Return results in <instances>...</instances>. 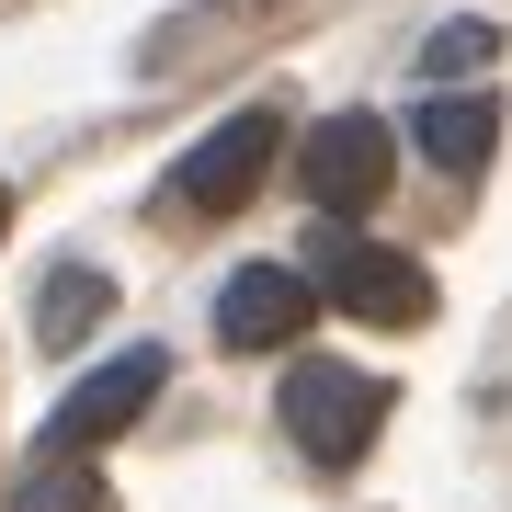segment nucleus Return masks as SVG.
Here are the masks:
<instances>
[{
    "mask_svg": "<svg viewBox=\"0 0 512 512\" xmlns=\"http://www.w3.org/2000/svg\"><path fill=\"white\" fill-rule=\"evenodd\" d=\"M319 296H330V308H353L365 330L433 319V274H421L410 251H387V239H353V228H319Z\"/></svg>",
    "mask_w": 512,
    "mask_h": 512,
    "instance_id": "f257e3e1",
    "label": "nucleus"
},
{
    "mask_svg": "<svg viewBox=\"0 0 512 512\" xmlns=\"http://www.w3.org/2000/svg\"><path fill=\"white\" fill-rule=\"evenodd\" d=\"M376 421H387L376 376H353V365H285V433H296V456L353 467L376 444Z\"/></svg>",
    "mask_w": 512,
    "mask_h": 512,
    "instance_id": "f03ea898",
    "label": "nucleus"
},
{
    "mask_svg": "<svg viewBox=\"0 0 512 512\" xmlns=\"http://www.w3.org/2000/svg\"><path fill=\"white\" fill-rule=\"evenodd\" d=\"M296 171H308V205H319V217H365V205L399 183V148H387L376 114H330V126L296 148Z\"/></svg>",
    "mask_w": 512,
    "mask_h": 512,
    "instance_id": "7ed1b4c3",
    "label": "nucleus"
},
{
    "mask_svg": "<svg viewBox=\"0 0 512 512\" xmlns=\"http://www.w3.org/2000/svg\"><path fill=\"white\" fill-rule=\"evenodd\" d=\"M171 387V353H114V365H92L69 387V399H57V444H80V456H92V444H114V433H137V410L160 399Z\"/></svg>",
    "mask_w": 512,
    "mask_h": 512,
    "instance_id": "20e7f679",
    "label": "nucleus"
},
{
    "mask_svg": "<svg viewBox=\"0 0 512 512\" xmlns=\"http://www.w3.org/2000/svg\"><path fill=\"white\" fill-rule=\"evenodd\" d=\"M274 148H285L274 114H228V126H205V137L183 148V205H205V217L251 205V194H262V171H274Z\"/></svg>",
    "mask_w": 512,
    "mask_h": 512,
    "instance_id": "39448f33",
    "label": "nucleus"
},
{
    "mask_svg": "<svg viewBox=\"0 0 512 512\" xmlns=\"http://www.w3.org/2000/svg\"><path fill=\"white\" fill-rule=\"evenodd\" d=\"M308 319H319V296H308V274H285V262H251V274H228V296H217V342L228 353H285Z\"/></svg>",
    "mask_w": 512,
    "mask_h": 512,
    "instance_id": "423d86ee",
    "label": "nucleus"
},
{
    "mask_svg": "<svg viewBox=\"0 0 512 512\" xmlns=\"http://www.w3.org/2000/svg\"><path fill=\"white\" fill-rule=\"evenodd\" d=\"M410 148H421L433 171H456V183H467V171L501 148V103H490V92H444V103H421V114H410Z\"/></svg>",
    "mask_w": 512,
    "mask_h": 512,
    "instance_id": "0eeeda50",
    "label": "nucleus"
},
{
    "mask_svg": "<svg viewBox=\"0 0 512 512\" xmlns=\"http://www.w3.org/2000/svg\"><path fill=\"white\" fill-rule=\"evenodd\" d=\"M12 512H114V490H103V467L80 456V444H46V456L23 467Z\"/></svg>",
    "mask_w": 512,
    "mask_h": 512,
    "instance_id": "6e6552de",
    "label": "nucleus"
},
{
    "mask_svg": "<svg viewBox=\"0 0 512 512\" xmlns=\"http://www.w3.org/2000/svg\"><path fill=\"white\" fill-rule=\"evenodd\" d=\"M103 308H114V285L92 274V262H69V274H46V285H35V330H46V342H80Z\"/></svg>",
    "mask_w": 512,
    "mask_h": 512,
    "instance_id": "1a4fd4ad",
    "label": "nucleus"
},
{
    "mask_svg": "<svg viewBox=\"0 0 512 512\" xmlns=\"http://www.w3.org/2000/svg\"><path fill=\"white\" fill-rule=\"evenodd\" d=\"M490 57H501V35H490V23H444L421 69H433V80H467V69H490Z\"/></svg>",
    "mask_w": 512,
    "mask_h": 512,
    "instance_id": "9d476101",
    "label": "nucleus"
},
{
    "mask_svg": "<svg viewBox=\"0 0 512 512\" xmlns=\"http://www.w3.org/2000/svg\"><path fill=\"white\" fill-rule=\"evenodd\" d=\"M0 217H12V205H0Z\"/></svg>",
    "mask_w": 512,
    "mask_h": 512,
    "instance_id": "9b49d317",
    "label": "nucleus"
}]
</instances>
